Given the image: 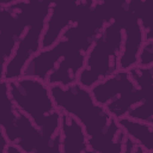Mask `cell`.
<instances>
[{
	"label": "cell",
	"mask_w": 153,
	"mask_h": 153,
	"mask_svg": "<svg viewBox=\"0 0 153 153\" xmlns=\"http://www.w3.org/2000/svg\"><path fill=\"white\" fill-rule=\"evenodd\" d=\"M122 17L110 19L86 53L85 65L76 80L81 86L91 88L120 69L124 35Z\"/></svg>",
	"instance_id": "obj_4"
},
{
	"label": "cell",
	"mask_w": 153,
	"mask_h": 153,
	"mask_svg": "<svg viewBox=\"0 0 153 153\" xmlns=\"http://www.w3.org/2000/svg\"><path fill=\"white\" fill-rule=\"evenodd\" d=\"M45 18L47 17H42L35 20L19 38L13 54L6 63L4 73L5 80L8 81L20 78L29 60L41 50V38L44 30Z\"/></svg>",
	"instance_id": "obj_5"
},
{
	"label": "cell",
	"mask_w": 153,
	"mask_h": 153,
	"mask_svg": "<svg viewBox=\"0 0 153 153\" xmlns=\"http://www.w3.org/2000/svg\"><path fill=\"white\" fill-rule=\"evenodd\" d=\"M90 152L84 126L73 116L61 111L60 121V153Z\"/></svg>",
	"instance_id": "obj_7"
},
{
	"label": "cell",
	"mask_w": 153,
	"mask_h": 153,
	"mask_svg": "<svg viewBox=\"0 0 153 153\" xmlns=\"http://www.w3.org/2000/svg\"><path fill=\"white\" fill-rule=\"evenodd\" d=\"M123 23V50L120 57V69H129L137 63L141 47L145 42V26L140 17L124 13Z\"/></svg>",
	"instance_id": "obj_6"
},
{
	"label": "cell",
	"mask_w": 153,
	"mask_h": 153,
	"mask_svg": "<svg viewBox=\"0 0 153 153\" xmlns=\"http://www.w3.org/2000/svg\"><path fill=\"white\" fill-rule=\"evenodd\" d=\"M41 1H42V2H45V4H48V5H51L55 0H41Z\"/></svg>",
	"instance_id": "obj_14"
},
{
	"label": "cell",
	"mask_w": 153,
	"mask_h": 153,
	"mask_svg": "<svg viewBox=\"0 0 153 153\" xmlns=\"http://www.w3.org/2000/svg\"><path fill=\"white\" fill-rule=\"evenodd\" d=\"M96 1H97V4H104L109 7H111L121 16L124 14L127 0H96Z\"/></svg>",
	"instance_id": "obj_10"
},
{
	"label": "cell",
	"mask_w": 153,
	"mask_h": 153,
	"mask_svg": "<svg viewBox=\"0 0 153 153\" xmlns=\"http://www.w3.org/2000/svg\"><path fill=\"white\" fill-rule=\"evenodd\" d=\"M8 92L16 106L38 128L48 152L60 153L61 111L51 98L49 86L37 78L20 76L8 80Z\"/></svg>",
	"instance_id": "obj_3"
},
{
	"label": "cell",
	"mask_w": 153,
	"mask_h": 153,
	"mask_svg": "<svg viewBox=\"0 0 153 153\" xmlns=\"http://www.w3.org/2000/svg\"><path fill=\"white\" fill-rule=\"evenodd\" d=\"M10 143L2 127L0 126V153H5L6 152V148H7V145Z\"/></svg>",
	"instance_id": "obj_11"
},
{
	"label": "cell",
	"mask_w": 153,
	"mask_h": 153,
	"mask_svg": "<svg viewBox=\"0 0 153 153\" xmlns=\"http://www.w3.org/2000/svg\"><path fill=\"white\" fill-rule=\"evenodd\" d=\"M18 1H32V2H42L41 0H0V6H6V5H11ZM45 4V2H44Z\"/></svg>",
	"instance_id": "obj_12"
},
{
	"label": "cell",
	"mask_w": 153,
	"mask_h": 153,
	"mask_svg": "<svg viewBox=\"0 0 153 153\" xmlns=\"http://www.w3.org/2000/svg\"><path fill=\"white\" fill-rule=\"evenodd\" d=\"M94 102L116 120L153 97V66L118 69L90 88Z\"/></svg>",
	"instance_id": "obj_2"
},
{
	"label": "cell",
	"mask_w": 153,
	"mask_h": 153,
	"mask_svg": "<svg viewBox=\"0 0 153 153\" xmlns=\"http://www.w3.org/2000/svg\"><path fill=\"white\" fill-rule=\"evenodd\" d=\"M51 98L60 111L76 118L85 128L90 152L145 153L121 128L117 120L97 104L90 88L73 82L67 86H49Z\"/></svg>",
	"instance_id": "obj_1"
},
{
	"label": "cell",
	"mask_w": 153,
	"mask_h": 153,
	"mask_svg": "<svg viewBox=\"0 0 153 153\" xmlns=\"http://www.w3.org/2000/svg\"><path fill=\"white\" fill-rule=\"evenodd\" d=\"M7 61L0 56V80L4 79V73H5V67H6Z\"/></svg>",
	"instance_id": "obj_13"
},
{
	"label": "cell",
	"mask_w": 153,
	"mask_h": 153,
	"mask_svg": "<svg viewBox=\"0 0 153 153\" xmlns=\"http://www.w3.org/2000/svg\"><path fill=\"white\" fill-rule=\"evenodd\" d=\"M19 109L13 103L8 92V81L0 80V126L6 131L16 120Z\"/></svg>",
	"instance_id": "obj_9"
},
{
	"label": "cell",
	"mask_w": 153,
	"mask_h": 153,
	"mask_svg": "<svg viewBox=\"0 0 153 153\" xmlns=\"http://www.w3.org/2000/svg\"><path fill=\"white\" fill-rule=\"evenodd\" d=\"M118 124L126 131V134L137 142L146 153L153 152V124L142 121H136L127 116L117 118Z\"/></svg>",
	"instance_id": "obj_8"
}]
</instances>
